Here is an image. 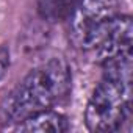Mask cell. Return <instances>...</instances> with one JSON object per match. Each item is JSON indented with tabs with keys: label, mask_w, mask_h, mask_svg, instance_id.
I'll list each match as a JSON object with an SVG mask.
<instances>
[{
	"label": "cell",
	"mask_w": 133,
	"mask_h": 133,
	"mask_svg": "<svg viewBox=\"0 0 133 133\" xmlns=\"http://www.w3.org/2000/svg\"><path fill=\"white\" fill-rule=\"evenodd\" d=\"M71 83L72 72L64 58L55 56L39 64L5 100L2 107L3 122L17 125L36 113L50 110L68 96Z\"/></svg>",
	"instance_id": "obj_1"
},
{
	"label": "cell",
	"mask_w": 133,
	"mask_h": 133,
	"mask_svg": "<svg viewBox=\"0 0 133 133\" xmlns=\"http://www.w3.org/2000/svg\"><path fill=\"white\" fill-rule=\"evenodd\" d=\"M102 68V78L94 88L85 110V124L91 131H119L131 117V55Z\"/></svg>",
	"instance_id": "obj_2"
},
{
	"label": "cell",
	"mask_w": 133,
	"mask_h": 133,
	"mask_svg": "<svg viewBox=\"0 0 133 133\" xmlns=\"http://www.w3.org/2000/svg\"><path fill=\"white\" fill-rule=\"evenodd\" d=\"M116 14H119V0H80L66 21L72 44L85 52L89 42Z\"/></svg>",
	"instance_id": "obj_3"
},
{
	"label": "cell",
	"mask_w": 133,
	"mask_h": 133,
	"mask_svg": "<svg viewBox=\"0 0 133 133\" xmlns=\"http://www.w3.org/2000/svg\"><path fill=\"white\" fill-rule=\"evenodd\" d=\"M133 25L128 14H116L89 42L86 53L100 66L131 55Z\"/></svg>",
	"instance_id": "obj_4"
},
{
	"label": "cell",
	"mask_w": 133,
	"mask_h": 133,
	"mask_svg": "<svg viewBox=\"0 0 133 133\" xmlns=\"http://www.w3.org/2000/svg\"><path fill=\"white\" fill-rule=\"evenodd\" d=\"M68 128H69L68 119L61 113L53 111L52 108L45 110V111H41V113H36V114L27 117L25 121H22L16 125L17 131H33V133L35 131L61 133V131H66Z\"/></svg>",
	"instance_id": "obj_5"
},
{
	"label": "cell",
	"mask_w": 133,
	"mask_h": 133,
	"mask_svg": "<svg viewBox=\"0 0 133 133\" xmlns=\"http://www.w3.org/2000/svg\"><path fill=\"white\" fill-rule=\"evenodd\" d=\"M80 0H38V13L49 22H66Z\"/></svg>",
	"instance_id": "obj_6"
},
{
	"label": "cell",
	"mask_w": 133,
	"mask_h": 133,
	"mask_svg": "<svg viewBox=\"0 0 133 133\" xmlns=\"http://www.w3.org/2000/svg\"><path fill=\"white\" fill-rule=\"evenodd\" d=\"M10 68V50L5 45H0V82L5 77Z\"/></svg>",
	"instance_id": "obj_7"
}]
</instances>
